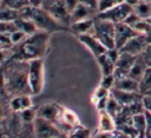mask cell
<instances>
[{"instance_id": "cell-1", "label": "cell", "mask_w": 151, "mask_h": 138, "mask_svg": "<svg viewBox=\"0 0 151 138\" xmlns=\"http://www.w3.org/2000/svg\"><path fill=\"white\" fill-rule=\"evenodd\" d=\"M1 67L6 79V97L11 99L15 96L31 94L28 85V61L11 59Z\"/></svg>"}, {"instance_id": "cell-2", "label": "cell", "mask_w": 151, "mask_h": 138, "mask_svg": "<svg viewBox=\"0 0 151 138\" xmlns=\"http://www.w3.org/2000/svg\"><path fill=\"white\" fill-rule=\"evenodd\" d=\"M51 33L38 31L32 35L26 37V39L12 47V59L20 61H31L34 59H42L47 52L50 44Z\"/></svg>"}, {"instance_id": "cell-3", "label": "cell", "mask_w": 151, "mask_h": 138, "mask_svg": "<svg viewBox=\"0 0 151 138\" xmlns=\"http://www.w3.org/2000/svg\"><path fill=\"white\" fill-rule=\"evenodd\" d=\"M29 19L35 24L39 31H44L47 33L59 32V31H68L67 27L58 22L51 13L44 7H32V12Z\"/></svg>"}, {"instance_id": "cell-4", "label": "cell", "mask_w": 151, "mask_h": 138, "mask_svg": "<svg viewBox=\"0 0 151 138\" xmlns=\"http://www.w3.org/2000/svg\"><path fill=\"white\" fill-rule=\"evenodd\" d=\"M114 29H116V24L98 18H94V25H93V29L92 33L105 47L106 50L110 48H114L116 47V42H114Z\"/></svg>"}, {"instance_id": "cell-5", "label": "cell", "mask_w": 151, "mask_h": 138, "mask_svg": "<svg viewBox=\"0 0 151 138\" xmlns=\"http://www.w3.org/2000/svg\"><path fill=\"white\" fill-rule=\"evenodd\" d=\"M45 84L44 59H34L28 61V85L32 96L40 94Z\"/></svg>"}, {"instance_id": "cell-6", "label": "cell", "mask_w": 151, "mask_h": 138, "mask_svg": "<svg viewBox=\"0 0 151 138\" xmlns=\"http://www.w3.org/2000/svg\"><path fill=\"white\" fill-rule=\"evenodd\" d=\"M33 131L37 138H53L60 134H64L60 132V130L57 127V125L47 119L37 117L33 121Z\"/></svg>"}, {"instance_id": "cell-7", "label": "cell", "mask_w": 151, "mask_h": 138, "mask_svg": "<svg viewBox=\"0 0 151 138\" xmlns=\"http://www.w3.org/2000/svg\"><path fill=\"white\" fill-rule=\"evenodd\" d=\"M132 12H133V7L131 5H129L127 2H124V4H122L119 6H116L111 9L98 13L97 17L101 18V19H105V20H109L113 24H119V22H124L125 19L127 18V15Z\"/></svg>"}, {"instance_id": "cell-8", "label": "cell", "mask_w": 151, "mask_h": 138, "mask_svg": "<svg viewBox=\"0 0 151 138\" xmlns=\"http://www.w3.org/2000/svg\"><path fill=\"white\" fill-rule=\"evenodd\" d=\"M149 45V40H147V37L145 34H138L136 37H133L132 39H130L120 50V52H124V53H129L131 55H140L145 48L147 47Z\"/></svg>"}, {"instance_id": "cell-9", "label": "cell", "mask_w": 151, "mask_h": 138, "mask_svg": "<svg viewBox=\"0 0 151 138\" xmlns=\"http://www.w3.org/2000/svg\"><path fill=\"white\" fill-rule=\"evenodd\" d=\"M138 35V33L134 31L133 27L126 25L125 22H119L116 24V29H114V42L116 47L118 50H122V47L133 37Z\"/></svg>"}, {"instance_id": "cell-10", "label": "cell", "mask_w": 151, "mask_h": 138, "mask_svg": "<svg viewBox=\"0 0 151 138\" xmlns=\"http://www.w3.org/2000/svg\"><path fill=\"white\" fill-rule=\"evenodd\" d=\"M47 11L51 13V15L58 22H60L65 27L70 28V25H71V13L67 11V8H66V6H65L63 0H58L57 2H54Z\"/></svg>"}, {"instance_id": "cell-11", "label": "cell", "mask_w": 151, "mask_h": 138, "mask_svg": "<svg viewBox=\"0 0 151 138\" xmlns=\"http://www.w3.org/2000/svg\"><path fill=\"white\" fill-rule=\"evenodd\" d=\"M78 38V40L84 45V46H86L88 50H90V52L94 55V58H98L99 55H101V54H104L107 50H106V47L93 35V34H91V33H88V34H83V35H79V37H77Z\"/></svg>"}, {"instance_id": "cell-12", "label": "cell", "mask_w": 151, "mask_h": 138, "mask_svg": "<svg viewBox=\"0 0 151 138\" xmlns=\"http://www.w3.org/2000/svg\"><path fill=\"white\" fill-rule=\"evenodd\" d=\"M136 57L131 55L129 53L120 52L119 59L116 63V70H114V77L116 78H122V77H127L130 73V70L132 65L134 64Z\"/></svg>"}, {"instance_id": "cell-13", "label": "cell", "mask_w": 151, "mask_h": 138, "mask_svg": "<svg viewBox=\"0 0 151 138\" xmlns=\"http://www.w3.org/2000/svg\"><path fill=\"white\" fill-rule=\"evenodd\" d=\"M61 105L57 104V103H45L41 104L38 109H37V117L51 120V121H55L58 119V117L60 116L61 111H63Z\"/></svg>"}, {"instance_id": "cell-14", "label": "cell", "mask_w": 151, "mask_h": 138, "mask_svg": "<svg viewBox=\"0 0 151 138\" xmlns=\"http://www.w3.org/2000/svg\"><path fill=\"white\" fill-rule=\"evenodd\" d=\"M110 94L122 106H127V105H131V104L143 99V94L139 92H127V91H122V90H118L114 87L110 91Z\"/></svg>"}, {"instance_id": "cell-15", "label": "cell", "mask_w": 151, "mask_h": 138, "mask_svg": "<svg viewBox=\"0 0 151 138\" xmlns=\"http://www.w3.org/2000/svg\"><path fill=\"white\" fill-rule=\"evenodd\" d=\"M98 14L97 9H93L91 7H87L85 5L79 4L74 11L71 13V24L72 22H77V21H81V20H86V19H93L96 18Z\"/></svg>"}, {"instance_id": "cell-16", "label": "cell", "mask_w": 151, "mask_h": 138, "mask_svg": "<svg viewBox=\"0 0 151 138\" xmlns=\"http://www.w3.org/2000/svg\"><path fill=\"white\" fill-rule=\"evenodd\" d=\"M33 106L32 94H21L15 96L9 99V107L13 112H21L24 110L31 109Z\"/></svg>"}, {"instance_id": "cell-17", "label": "cell", "mask_w": 151, "mask_h": 138, "mask_svg": "<svg viewBox=\"0 0 151 138\" xmlns=\"http://www.w3.org/2000/svg\"><path fill=\"white\" fill-rule=\"evenodd\" d=\"M93 25H94V18L93 19H86V20L77 21V22H72L70 25L68 29L76 37H79V35H83V34L92 33Z\"/></svg>"}, {"instance_id": "cell-18", "label": "cell", "mask_w": 151, "mask_h": 138, "mask_svg": "<svg viewBox=\"0 0 151 138\" xmlns=\"http://www.w3.org/2000/svg\"><path fill=\"white\" fill-rule=\"evenodd\" d=\"M98 130H99V132H105V133H111L114 130H117L114 118L112 116H110L106 111H100L99 112Z\"/></svg>"}, {"instance_id": "cell-19", "label": "cell", "mask_w": 151, "mask_h": 138, "mask_svg": "<svg viewBox=\"0 0 151 138\" xmlns=\"http://www.w3.org/2000/svg\"><path fill=\"white\" fill-rule=\"evenodd\" d=\"M114 88H118L122 91H127V92H139V81L130 78L129 75L122 77V78H116Z\"/></svg>"}, {"instance_id": "cell-20", "label": "cell", "mask_w": 151, "mask_h": 138, "mask_svg": "<svg viewBox=\"0 0 151 138\" xmlns=\"http://www.w3.org/2000/svg\"><path fill=\"white\" fill-rule=\"evenodd\" d=\"M146 68H147V65L144 61L143 57L142 55H137L136 57V60H134V64L132 65V67L130 70L129 77L132 78V79H134V80H137V81H139L143 78Z\"/></svg>"}, {"instance_id": "cell-21", "label": "cell", "mask_w": 151, "mask_h": 138, "mask_svg": "<svg viewBox=\"0 0 151 138\" xmlns=\"http://www.w3.org/2000/svg\"><path fill=\"white\" fill-rule=\"evenodd\" d=\"M97 59V63L100 67V71H101V74L103 75H110V74H113L114 73V70H116V63H113L109 55L106 54V52L101 55H99Z\"/></svg>"}, {"instance_id": "cell-22", "label": "cell", "mask_w": 151, "mask_h": 138, "mask_svg": "<svg viewBox=\"0 0 151 138\" xmlns=\"http://www.w3.org/2000/svg\"><path fill=\"white\" fill-rule=\"evenodd\" d=\"M14 25L17 27V29L21 31L22 33H25L26 35H32L35 32H38V27L35 26V24L31 20V19H26V18H19L14 21Z\"/></svg>"}, {"instance_id": "cell-23", "label": "cell", "mask_w": 151, "mask_h": 138, "mask_svg": "<svg viewBox=\"0 0 151 138\" xmlns=\"http://www.w3.org/2000/svg\"><path fill=\"white\" fill-rule=\"evenodd\" d=\"M133 12L140 19H150L151 17V2L147 0H140L137 5L133 6Z\"/></svg>"}, {"instance_id": "cell-24", "label": "cell", "mask_w": 151, "mask_h": 138, "mask_svg": "<svg viewBox=\"0 0 151 138\" xmlns=\"http://www.w3.org/2000/svg\"><path fill=\"white\" fill-rule=\"evenodd\" d=\"M20 18V12L17 9H12L0 5V21L6 22H14L17 19Z\"/></svg>"}, {"instance_id": "cell-25", "label": "cell", "mask_w": 151, "mask_h": 138, "mask_svg": "<svg viewBox=\"0 0 151 138\" xmlns=\"http://www.w3.org/2000/svg\"><path fill=\"white\" fill-rule=\"evenodd\" d=\"M132 124H133L134 129L137 130L139 137H145L146 136V118H145V113H139V114L133 116Z\"/></svg>"}, {"instance_id": "cell-26", "label": "cell", "mask_w": 151, "mask_h": 138, "mask_svg": "<svg viewBox=\"0 0 151 138\" xmlns=\"http://www.w3.org/2000/svg\"><path fill=\"white\" fill-rule=\"evenodd\" d=\"M139 92L145 96L151 92V67H147L143 78L139 80Z\"/></svg>"}, {"instance_id": "cell-27", "label": "cell", "mask_w": 151, "mask_h": 138, "mask_svg": "<svg viewBox=\"0 0 151 138\" xmlns=\"http://www.w3.org/2000/svg\"><path fill=\"white\" fill-rule=\"evenodd\" d=\"M122 109H123V106L110 94V98H109V100H107V105H106L105 111H106L110 116H112L113 118H116V117L119 114V112L122 111Z\"/></svg>"}, {"instance_id": "cell-28", "label": "cell", "mask_w": 151, "mask_h": 138, "mask_svg": "<svg viewBox=\"0 0 151 138\" xmlns=\"http://www.w3.org/2000/svg\"><path fill=\"white\" fill-rule=\"evenodd\" d=\"M124 2H126V0H99L98 1V13L111 9V8L119 6Z\"/></svg>"}, {"instance_id": "cell-29", "label": "cell", "mask_w": 151, "mask_h": 138, "mask_svg": "<svg viewBox=\"0 0 151 138\" xmlns=\"http://www.w3.org/2000/svg\"><path fill=\"white\" fill-rule=\"evenodd\" d=\"M1 6L12 8V9H17L20 11L26 6H29L28 0H2L1 1Z\"/></svg>"}, {"instance_id": "cell-30", "label": "cell", "mask_w": 151, "mask_h": 138, "mask_svg": "<svg viewBox=\"0 0 151 138\" xmlns=\"http://www.w3.org/2000/svg\"><path fill=\"white\" fill-rule=\"evenodd\" d=\"M67 138H91V131L83 125L76 127L71 133L67 134Z\"/></svg>"}, {"instance_id": "cell-31", "label": "cell", "mask_w": 151, "mask_h": 138, "mask_svg": "<svg viewBox=\"0 0 151 138\" xmlns=\"http://www.w3.org/2000/svg\"><path fill=\"white\" fill-rule=\"evenodd\" d=\"M134 31L138 33V34H147L151 29V22L147 20V19H140L134 26H133Z\"/></svg>"}, {"instance_id": "cell-32", "label": "cell", "mask_w": 151, "mask_h": 138, "mask_svg": "<svg viewBox=\"0 0 151 138\" xmlns=\"http://www.w3.org/2000/svg\"><path fill=\"white\" fill-rule=\"evenodd\" d=\"M20 117L25 123H33L37 118V110H34L33 107L24 110L20 112Z\"/></svg>"}, {"instance_id": "cell-33", "label": "cell", "mask_w": 151, "mask_h": 138, "mask_svg": "<svg viewBox=\"0 0 151 138\" xmlns=\"http://www.w3.org/2000/svg\"><path fill=\"white\" fill-rule=\"evenodd\" d=\"M114 84H116V77H114V74H110V75H103L99 86L111 91L114 87Z\"/></svg>"}, {"instance_id": "cell-34", "label": "cell", "mask_w": 151, "mask_h": 138, "mask_svg": "<svg viewBox=\"0 0 151 138\" xmlns=\"http://www.w3.org/2000/svg\"><path fill=\"white\" fill-rule=\"evenodd\" d=\"M26 37H28V35H26L25 33H22V32L19 31V29L13 31V32L11 33V41H12V45H13V46L19 45L20 42H22V41L26 39Z\"/></svg>"}, {"instance_id": "cell-35", "label": "cell", "mask_w": 151, "mask_h": 138, "mask_svg": "<svg viewBox=\"0 0 151 138\" xmlns=\"http://www.w3.org/2000/svg\"><path fill=\"white\" fill-rule=\"evenodd\" d=\"M107 97H110V91L101 87V86H98L93 93V101L96 103V101L104 99V98H107Z\"/></svg>"}, {"instance_id": "cell-36", "label": "cell", "mask_w": 151, "mask_h": 138, "mask_svg": "<svg viewBox=\"0 0 151 138\" xmlns=\"http://www.w3.org/2000/svg\"><path fill=\"white\" fill-rule=\"evenodd\" d=\"M13 52L12 48H1L0 50V66H4L6 63H8L12 59Z\"/></svg>"}, {"instance_id": "cell-37", "label": "cell", "mask_w": 151, "mask_h": 138, "mask_svg": "<svg viewBox=\"0 0 151 138\" xmlns=\"http://www.w3.org/2000/svg\"><path fill=\"white\" fill-rule=\"evenodd\" d=\"M15 29H17V27H15L14 22L0 21V33H12Z\"/></svg>"}, {"instance_id": "cell-38", "label": "cell", "mask_w": 151, "mask_h": 138, "mask_svg": "<svg viewBox=\"0 0 151 138\" xmlns=\"http://www.w3.org/2000/svg\"><path fill=\"white\" fill-rule=\"evenodd\" d=\"M139 20H140V18H139L134 12H132V13H130V14L127 15V18L125 19V21H124V22H125L126 25H129V26L133 27V26H134Z\"/></svg>"}, {"instance_id": "cell-39", "label": "cell", "mask_w": 151, "mask_h": 138, "mask_svg": "<svg viewBox=\"0 0 151 138\" xmlns=\"http://www.w3.org/2000/svg\"><path fill=\"white\" fill-rule=\"evenodd\" d=\"M106 54L109 55V58H110L113 63H117V60L119 59V55H120V50H118L117 47L110 48V50L106 51Z\"/></svg>"}, {"instance_id": "cell-40", "label": "cell", "mask_w": 151, "mask_h": 138, "mask_svg": "<svg viewBox=\"0 0 151 138\" xmlns=\"http://www.w3.org/2000/svg\"><path fill=\"white\" fill-rule=\"evenodd\" d=\"M0 94L1 97H6V79L2 67H0Z\"/></svg>"}, {"instance_id": "cell-41", "label": "cell", "mask_w": 151, "mask_h": 138, "mask_svg": "<svg viewBox=\"0 0 151 138\" xmlns=\"http://www.w3.org/2000/svg\"><path fill=\"white\" fill-rule=\"evenodd\" d=\"M140 55L143 57V59H144V61L146 63L147 67H151V44L147 45V47L145 48V51H144Z\"/></svg>"}, {"instance_id": "cell-42", "label": "cell", "mask_w": 151, "mask_h": 138, "mask_svg": "<svg viewBox=\"0 0 151 138\" xmlns=\"http://www.w3.org/2000/svg\"><path fill=\"white\" fill-rule=\"evenodd\" d=\"M7 109H11V107H9V101H8V104H7V103H5V101L0 98V121H2L4 118L6 117V114H7Z\"/></svg>"}, {"instance_id": "cell-43", "label": "cell", "mask_w": 151, "mask_h": 138, "mask_svg": "<svg viewBox=\"0 0 151 138\" xmlns=\"http://www.w3.org/2000/svg\"><path fill=\"white\" fill-rule=\"evenodd\" d=\"M143 106H144V110L149 113H151V94H145L143 96Z\"/></svg>"}, {"instance_id": "cell-44", "label": "cell", "mask_w": 151, "mask_h": 138, "mask_svg": "<svg viewBox=\"0 0 151 138\" xmlns=\"http://www.w3.org/2000/svg\"><path fill=\"white\" fill-rule=\"evenodd\" d=\"M63 1H64L65 6H66V8H67V11L70 13H72L74 11V8L79 5V1L78 0H63Z\"/></svg>"}, {"instance_id": "cell-45", "label": "cell", "mask_w": 151, "mask_h": 138, "mask_svg": "<svg viewBox=\"0 0 151 138\" xmlns=\"http://www.w3.org/2000/svg\"><path fill=\"white\" fill-rule=\"evenodd\" d=\"M79 4L81 5H85L87 7H91L93 9H97L98 11V1L99 0H78Z\"/></svg>"}, {"instance_id": "cell-46", "label": "cell", "mask_w": 151, "mask_h": 138, "mask_svg": "<svg viewBox=\"0 0 151 138\" xmlns=\"http://www.w3.org/2000/svg\"><path fill=\"white\" fill-rule=\"evenodd\" d=\"M145 113V118H146V136H151V113L149 112H144Z\"/></svg>"}, {"instance_id": "cell-47", "label": "cell", "mask_w": 151, "mask_h": 138, "mask_svg": "<svg viewBox=\"0 0 151 138\" xmlns=\"http://www.w3.org/2000/svg\"><path fill=\"white\" fill-rule=\"evenodd\" d=\"M110 138H130L129 136H126L125 133H123L119 130H114L113 132L110 133Z\"/></svg>"}, {"instance_id": "cell-48", "label": "cell", "mask_w": 151, "mask_h": 138, "mask_svg": "<svg viewBox=\"0 0 151 138\" xmlns=\"http://www.w3.org/2000/svg\"><path fill=\"white\" fill-rule=\"evenodd\" d=\"M29 6L32 7H42V2L44 0H28Z\"/></svg>"}, {"instance_id": "cell-49", "label": "cell", "mask_w": 151, "mask_h": 138, "mask_svg": "<svg viewBox=\"0 0 151 138\" xmlns=\"http://www.w3.org/2000/svg\"><path fill=\"white\" fill-rule=\"evenodd\" d=\"M58 0H44V2H42V7L45 8V9H48L54 2H57Z\"/></svg>"}, {"instance_id": "cell-50", "label": "cell", "mask_w": 151, "mask_h": 138, "mask_svg": "<svg viewBox=\"0 0 151 138\" xmlns=\"http://www.w3.org/2000/svg\"><path fill=\"white\" fill-rule=\"evenodd\" d=\"M96 138H110V133H105V132H98Z\"/></svg>"}, {"instance_id": "cell-51", "label": "cell", "mask_w": 151, "mask_h": 138, "mask_svg": "<svg viewBox=\"0 0 151 138\" xmlns=\"http://www.w3.org/2000/svg\"><path fill=\"white\" fill-rule=\"evenodd\" d=\"M139 1H140V0H126V2H127L129 5H131L132 7H133L134 5H137V4L139 2Z\"/></svg>"}, {"instance_id": "cell-52", "label": "cell", "mask_w": 151, "mask_h": 138, "mask_svg": "<svg viewBox=\"0 0 151 138\" xmlns=\"http://www.w3.org/2000/svg\"><path fill=\"white\" fill-rule=\"evenodd\" d=\"M146 37H147V40H149V44H151V29H150V32L146 34Z\"/></svg>"}, {"instance_id": "cell-53", "label": "cell", "mask_w": 151, "mask_h": 138, "mask_svg": "<svg viewBox=\"0 0 151 138\" xmlns=\"http://www.w3.org/2000/svg\"><path fill=\"white\" fill-rule=\"evenodd\" d=\"M53 138H67V134H60V136H57V137H53Z\"/></svg>"}, {"instance_id": "cell-54", "label": "cell", "mask_w": 151, "mask_h": 138, "mask_svg": "<svg viewBox=\"0 0 151 138\" xmlns=\"http://www.w3.org/2000/svg\"><path fill=\"white\" fill-rule=\"evenodd\" d=\"M1 48H6V47H5V46H4V45L0 42V50H1Z\"/></svg>"}, {"instance_id": "cell-55", "label": "cell", "mask_w": 151, "mask_h": 138, "mask_svg": "<svg viewBox=\"0 0 151 138\" xmlns=\"http://www.w3.org/2000/svg\"><path fill=\"white\" fill-rule=\"evenodd\" d=\"M137 138H147V137L145 136V137H137Z\"/></svg>"}, {"instance_id": "cell-56", "label": "cell", "mask_w": 151, "mask_h": 138, "mask_svg": "<svg viewBox=\"0 0 151 138\" xmlns=\"http://www.w3.org/2000/svg\"><path fill=\"white\" fill-rule=\"evenodd\" d=\"M149 21H150V22H151V17H150V19H149Z\"/></svg>"}, {"instance_id": "cell-57", "label": "cell", "mask_w": 151, "mask_h": 138, "mask_svg": "<svg viewBox=\"0 0 151 138\" xmlns=\"http://www.w3.org/2000/svg\"><path fill=\"white\" fill-rule=\"evenodd\" d=\"M146 137H147V138H151V136H146Z\"/></svg>"}, {"instance_id": "cell-58", "label": "cell", "mask_w": 151, "mask_h": 138, "mask_svg": "<svg viewBox=\"0 0 151 138\" xmlns=\"http://www.w3.org/2000/svg\"><path fill=\"white\" fill-rule=\"evenodd\" d=\"M1 1H2V0H0V5H1Z\"/></svg>"}, {"instance_id": "cell-59", "label": "cell", "mask_w": 151, "mask_h": 138, "mask_svg": "<svg viewBox=\"0 0 151 138\" xmlns=\"http://www.w3.org/2000/svg\"><path fill=\"white\" fill-rule=\"evenodd\" d=\"M147 1H150V2H151V0H147Z\"/></svg>"}, {"instance_id": "cell-60", "label": "cell", "mask_w": 151, "mask_h": 138, "mask_svg": "<svg viewBox=\"0 0 151 138\" xmlns=\"http://www.w3.org/2000/svg\"><path fill=\"white\" fill-rule=\"evenodd\" d=\"M147 94H151V92H150V93H147Z\"/></svg>"}, {"instance_id": "cell-61", "label": "cell", "mask_w": 151, "mask_h": 138, "mask_svg": "<svg viewBox=\"0 0 151 138\" xmlns=\"http://www.w3.org/2000/svg\"><path fill=\"white\" fill-rule=\"evenodd\" d=\"M0 98H1V94H0Z\"/></svg>"}, {"instance_id": "cell-62", "label": "cell", "mask_w": 151, "mask_h": 138, "mask_svg": "<svg viewBox=\"0 0 151 138\" xmlns=\"http://www.w3.org/2000/svg\"><path fill=\"white\" fill-rule=\"evenodd\" d=\"M0 67H1V66H0Z\"/></svg>"}]
</instances>
